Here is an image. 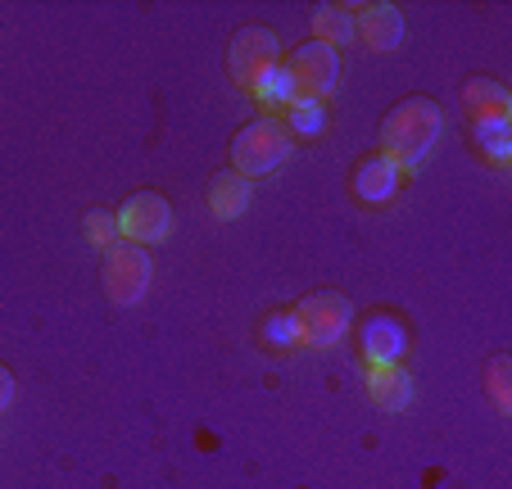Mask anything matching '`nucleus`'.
Returning a JSON list of instances; mask_svg holds the SVG:
<instances>
[{
  "label": "nucleus",
  "mask_w": 512,
  "mask_h": 489,
  "mask_svg": "<svg viewBox=\"0 0 512 489\" xmlns=\"http://www.w3.org/2000/svg\"><path fill=\"white\" fill-rule=\"evenodd\" d=\"M440 127H445V114H440L435 100L426 96L399 100L386 114V123H381V154L395 168H417L426 159V150L440 141Z\"/></svg>",
  "instance_id": "1"
},
{
  "label": "nucleus",
  "mask_w": 512,
  "mask_h": 489,
  "mask_svg": "<svg viewBox=\"0 0 512 489\" xmlns=\"http://www.w3.org/2000/svg\"><path fill=\"white\" fill-rule=\"evenodd\" d=\"M290 132L277 118H254L250 127H241L232 141V163L241 177H268L290 159Z\"/></svg>",
  "instance_id": "2"
},
{
  "label": "nucleus",
  "mask_w": 512,
  "mask_h": 489,
  "mask_svg": "<svg viewBox=\"0 0 512 489\" xmlns=\"http://www.w3.org/2000/svg\"><path fill=\"white\" fill-rule=\"evenodd\" d=\"M150 277H155V263H150V250L141 245H109L105 250V268H100V281H105V295L114 299L118 308L141 304V295L150 290Z\"/></svg>",
  "instance_id": "3"
},
{
  "label": "nucleus",
  "mask_w": 512,
  "mask_h": 489,
  "mask_svg": "<svg viewBox=\"0 0 512 489\" xmlns=\"http://www.w3.org/2000/svg\"><path fill=\"white\" fill-rule=\"evenodd\" d=\"M290 317H295V331H300V340L309 349H331L349 331L354 304L345 295H336V290H318V295H304Z\"/></svg>",
  "instance_id": "4"
},
{
  "label": "nucleus",
  "mask_w": 512,
  "mask_h": 489,
  "mask_svg": "<svg viewBox=\"0 0 512 489\" xmlns=\"http://www.w3.org/2000/svg\"><path fill=\"white\" fill-rule=\"evenodd\" d=\"M290 73V87H295V100H327L340 82V55L322 41H309L300 46L290 59H281Z\"/></svg>",
  "instance_id": "5"
},
{
  "label": "nucleus",
  "mask_w": 512,
  "mask_h": 489,
  "mask_svg": "<svg viewBox=\"0 0 512 489\" xmlns=\"http://www.w3.org/2000/svg\"><path fill=\"white\" fill-rule=\"evenodd\" d=\"M227 64H232V77L254 96L263 77L281 64V41L272 28H241L232 37V50H227Z\"/></svg>",
  "instance_id": "6"
},
{
  "label": "nucleus",
  "mask_w": 512,
  "mask_h": 489,
  "mask_svg": "<svg viewBox=\"0 0 512 489\" xmlns=\"http://www.w3.org/2000/svg\"><path fill=\"white\" fill-rule=\"evenodd\" d=\"M173 231V209H168V200L159 191H136L132 200L118 209V236L127 240V245H159V240Z\"/></svg>",
  "instance_id": "7"
},
{
  "label": "nucleus",
  "mask_w": 512,
  "mask_h": 489,
  "mask_svg": "<svg viewBox=\"0 0 512 489\" xmlns=\"http://www.w3.org/2000/svg\"><path fill=\"white\" fill-rule=\"evenodd\" d=\"M404 32H408L404 14L395 5H363V10H354V37L368 50H377V55H390V50L404 46Z\"/></svg>",
  "instance_id": "8"
},
{
  "label": "nucleus",
  "mask_w": 512,
  "mask_h": 489,
  "mask_svg": "<svg viewBox=\"0 0 512 489\" xmlns=\"http://www.w3.org/2000/svg\"><path fill=\"white\" fill-rule=\"evenodd\" d=\"M463 109L467 118H472L476 127L485 123H512V96L503 82H494V77H472L463 87Z\"/></svg>",
  "instance_id": "9"
},
{
  "label": "nucleus",
  "mask_w": 512,
  "mask_h": 489,
  "mask_svg": "<svg viewBox=\"0 0 512 489\" xmlns=\"http://www.w3.org/2000/svg\"><path fill=\"white\" fill-rule=\"evenodd\" d=\"M395 186H399V168L386 159V154H372V159L358 163V173H354V191H358V200L386 204L390 195H395Z\"/></svg>",
  "instance_id": "10"
},
{
  "label": "nucleus",
  "mask_w": 512,
  "mask_h": 489,
  "mask_svg": "<svg viewBox=\"0 0 512 489\" xmlns=\"http://www.w3.org/2000/svg\"><path fill=\"white\" fill-rule=\"evenodd\" d=\"M245 204H250V177H241L236 168H227V173H218L209 182V209L218 222L241 218Z\"/></svg>",
  "instance_id": "11"
},
{
  "label": "nucleus",
  "mask_w": 512,
  "mask_h": 489,
  "mask_svg": "<svg viewBox=\"0 0 512 489\" xmlns=\"http://www.w3.org/2000/svg\"><path fill=\"white\" fill-rule=\"evenodd\" d=\"M368 394L377 408H386V413H399V408H408L413 403V376L399 372V367H372L368 372Z\"/></svg>",
  "instance_id": "12"
},
{
  "label": "nucleus",
  "mask_w": 512,
  "mask_h": 489,
  "mask_svg": "<svg viewBox=\"0 0 512 489\" xmlns=\"http://www.w3.org/2000/svg\"><path fill=\"white\" fill-rule=\"evenodd\" d=\"M363 354H368V367H395V358L404 354V326L390 322V317H377L363 331Z\"/></svg>",
  "instance_id": "13"
},
{
  "label": "nucleus",
  "mask_w": 512,
  "mask_h": 489,
  "mask_svg": "<svg viewBox=\"0 0 512 489\" xmlns=\"http://www.w3.org/2000/svg\"><path fill=\"white\" fill-rule=\"evenodd\" d=\"M313 28H318L322 46L340 50V46H349V41H354V10H349V5H318Z\"/></svg>",
  "instance_id": "14"
},
{
  "label": "nucleus",
  "mask_w": 512,
  "mask_h": 489,
  "mask_svg": "<svg viewBox=\"0 0 512 489\" xmlns=\"http://www.w3.org/2000/svg\"><path fill=\"white\" fill-rule=\"evenodd\" d=\"M254 96L263 100V105H295V87H290V73L286 64H277L268 77H263L259 87H254Z\"/></svg>",
  "instance_id": "15"
},
{
  "label": "nucleus",
  "mask_w": 512,
  "mask_h": 489,
  "mask_svg": "<svg viewBox=\"0 0 512 489\" xmlns=\"http://www.w3.org/2000/svg\"><path fill=\"white\" fill-rule=\"evenodd\" d=\"M290 109V123H286V132L295 127L300 136H318L322 132V100H295V105H286Z\"/></svg>",
  "instance_id": "16"
},
{
  "label": "nucleus",
  "mask_w": 512,
  "mask_h": 489,
  "mask_svg": "<svg viewBox=\"0 0 512 489\" xmlns=\"http://www.w3.org/2000/svg\"><path fill=\"white\" fill-rule=\"evenodd\" d=\"M508 132H512L508 123H485V127H476V141L485 145V154H490L494 163H508Z\"/></svg>",
  "instance_id": "17"
},
{
  "label": "nucleus",
  "mask_w": 512,
  "mask_h": 489,
  "mask_svg": "<svg viewBox=\"0 0 512 489\" xmlns=\"http://www.w3.org/2000/svg\"><path fill=\"white\" fill-rule=\"evenodd\" d=\"M508 372H512V358L508 354H499L490 363V394H494V403H499L503 413L512 408V385H508Z\"/></svg>",
  "instance_id": "18"
},
{
  "label": "nucleus",
  "mask_w": 512,
  "mask_h": 489,
  "mask_svg": "<svg viewBox=\"0 0 512 489\" xmlns=\"http://www.w3.org/2000/svg\"><path fill=\"white\" fill-rule=\"evenodd\" d=\"M87 236H91V245H100V250L118 245V218H114V213H91V218H87Z\"/></svg>",
  "instance_id": "19"
},
{
  "label": "nucleus",
  "mask_w": 512,
  "mask_h": 489,
  "mask_svg": "<svg viewBox=\"0 0 512 489\" xmlns=\"http://www.w3.org/2000/svg\"><path fill=\"white\" fill-rule=\"evenodd\" d=\"M10 399H14V376L5 372V367H0V413L10 408Z\"/></svg>",
  "instance_id": "20"
}]
</instances>
